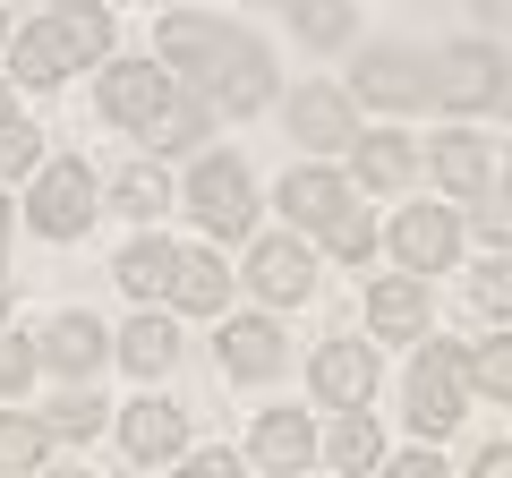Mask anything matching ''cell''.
Returning <instances> with one entry per match:
<instances>
[{
    "mask_svg": "<svg viewBox=\"0 0 512 478\" xmlns=\"http://www.w3.org/2000/svg\"><path fill=\"white\" fill-rule=\"evenodd\" d=\"M103 350H111V333L94 325L86 308H69L52 333H43V368H60V376H94V368H103Z\"/></svg>",
    "mask_w": 512,
    "mask_h": 478,
    "instance_id": "ac0fdd59",
    "label": "cell"
},
{
    "mask_svg": "<svg viewBox=\"0 0 512 478\" xmlns=\"http://www.w3.org/2000/svg\"><path fill=\"white\" fill-rule=\"evenodd\" d=\"M222 368L248 376V385H256V376H274V368H282V333L265 325V316H239V325H222Z\"/></svg>",
    "mask_w": 512,
    "mask_h": 478,
    "instance_id": "ffe728a7",
    "label": "cell"
},
{
    "mask_svg": "<svg viewBox=\"0 0 512 478\" xmlns=\"http://www.w3.org/2000/svg\"><path fill=\"white\" fill-rule=\"evenodd\" d=\"M43 368V350L18 342V333H0V393H26V376Z\"/></svg>",
    "mask_w": 512,
    "mask_h": 478,
    "instance_id": "836d02e7",
    "label": "cell"
},
{
    "mask_svg": "<svg viewBox=\"0 0 512 478\" xmlns=\"http://www.w3.org/2000/svg\"><path fill=\"white\" fill-rule=\"evenodd\" d=\"M325 239H333V257H350V265H367V248H376V222H367L359 205H342V214L325 222Z\"/></svg>",
    "mask_w": 512,
    "mask_h": 478,
    "instance_id": "1f68e13d",
    "label": "cell"
},
{
    "mask_svg": "<svg viewBox=\"0 0 512 478\" xmlns=\"http://www.w3.org/2000/svg\"><path fill=\"white\" fill-rule=\"evenodd\" d=\"M478 478H512V444H487L478 453Z\"/></svg>",
    "mask_w": 512,
    "mask_h": 478,
    "instance_id": "ab89813d",
    "label": "cell"
},
{
    "mask_svg": "<svg viewBox=\"0 0 512 478\" xmlns=\"http://www.w3.org/2000/svg\"><path fill=\"white\" fill-rule=\"evenodd\" d=\"M248 453L265 461V470H308L325 444H316V427L299 419V410H265V419H256V436H248Z\"/></svg>",
    "mask_w": 512,
    "mask_h": 478,
    "instance_id": "e0dca14e",
    "label": "cell"
},
{
    "mask_svg": "<svg viewBox=\"0 0 512 478\" xmlns=\"http://www.w3.org/2000/svg\"><path fill=\"white\" fill-rule=\"evenodd\" d=\"M0 316H9V274H0Z\"/></svg>",
    "mask_w": 512,
    "mask_h": 478,
    "instance_id": "f6af8a7d",
    "label": "cell"
},
{
    "mask_svg": "<svg viewBox=\"0 0 512 478\" xmlns=\"http://www.w3.org/2000/svg\"><path fill=\"white\" fill-rule=\"evenodd\" d=\"M26 171H43V129L35 120H0V180H26Z\"/></svg>",
    "mask_w": 512,
    "mask_h": 478,
    "instance_id": "f1b7e54d",
    "label": "cell"
},
{
    "mask_svg": "<svg viewBox=\"0 0 512 478\" xmlns=\"http://www.w3.org/2000/svg\"><path fill=\"white\" fill-rule=\"evenodd\" d=\"M308 385H316V402L359 410L367 393H376V350H367V342H325V350H316V368H308Z\"/></svg>",
    "mask_w": 512,
    "mask_h": 478,
    "instance_id": "30bf717a",
    "label": "cell"
},
{
    "mask_svg": "<svg viewBox=\"0 0 512 478\" xmlns=\"http://www.w3.org/2000/svg\"><path fill=\"white\" fill-rule=\"evenodd\" d=\"M0 120H9V77H0Z\"/></svg>",
    "mask_w": 512,
    "mask_h": 478,
    "instance_id": "7bdbcfd3",
    "label": "cell"
},
{
    "mask_svg": "<svg viewBox=\"0 0 512 478\" xmlns=\"http://www.w3.org/2000/svg\"><path fill=\"white\" fill-rule=\"evenodd\" d=\"M427 163H436V180L453 188V197H487V146H478V137H461V129H444L436 137V154H427Z\"/></svg>",
    "mask_w": 512,
    "mask_h": 478,
    "instance_id": "44dd1931",
    "label": "cell"
},
{
    "mask_svg": "<svg viewBox=\"0 0 512 478\" xmlns=\"http://www.w3.org/2000/svg\"><path fill=\"white\" fill-rule=\"evenodd\" d=\"M52 453V419H26V410H0V470L18 478Z\"/></svg>",
    "mask_w": 512,
    "mask_h": 478,
    "instance_id": "4316f807",
    "label": "cell"
},
{
    "mask_svg": "<svg viewBox=\"0 0 512 478\" xmlns=\"http://www.w3.org/2000/svg\"><path fill=\"white\" fill-rule=\"evenodd\" d=\"M367 325L384 333V342H410V333H427V274H393V282H376L367 291Z\"/></svg>",
    "mask_w": 512,
    "mask_h": 478,
    "instance_id": "5bb4252c",
    "label": "cell"
},
{
    "mask_svg": "<svg viewBox=\"0 0 512 478\" xmlns=\"http://www.w3.org/2000/svg\"><path fill=\"white\" fill-rule=\"evenodd\" d=\"M180 257L188 248H171V239H137V248H120V291L128 299H171V282H180Z\"/></svg>",
    "mask_w": 512,
    "mask_h": 478,
    "instance_id": "d6986e66",
    "label": "cell"
},
{
    "mask_svg": "<svg viewBox=\"0 0 512 478\" xmlns=\"http://www.w3.org/2000/svg\"><path fill=\"white\" fill-rule=\"evenodd\" d=\"M111 197H120V214H163V205H171V180H163V171H154V163H137V171H120V188H111Z\"/></svg>",
    "mask_w": 512,
    "mask_h": 478,
    "instance_id": "f546056e",
    "label": "cell"
},
{
    "mask_svg": "<svg viewBox=\"0 0 512 478\" xmlns=\"http://www.w3.org/2000/svg\"><path fill=\"white\" fill-rule=\"evenodd\" d=\"M325 461H333V470H376V461H384V436H376V419H367V402L333 419V436H325Z\"/></svg>",
    "mask_w": 512,
    "mask_h": 478,
    "instance_id": "603a6c76",
    "label": "cell"
},
{
    "mask_svg": "<svg viewBox=\"0 0 512 478\" xmlns=\"http://www.w3.org/2000/svg\"><path fill=\"white\" fill-rule=\"evenodd\" d=\"M0 35H9V18H0Z\"/></svg>",
    "mask_w": 512,
    "mask_h": 478,
    "instance_id": "bcb514c9",
    "label": "cell"
},
{
    "mask_svg": "<svg viewBox=\"0 0 512 478\" xmlns=\"http://www.w3.org/2000/svg\"><path fill=\"white\" fill-rule=\"evenodd\" d=\"M205 129H214V103H205V94H188V103L171 94V103L146 120V146H154V154H188Z\"/></svg>",
    "mask_w": 512,
    "mask_h": 478,
    "instance_id": "7402d4cb",
    "label": "cell"
},
{
    "mask_svg": "<svg viewBox=\"0 0 512 478\" xmlns=\"http://www.w3.org/2000/svg\"><path fill=\"white\" fill-rule=\"evenodd\" d=\"M120 359H128V368H137V376H163L171 359H180V333H171L163 316H137V325L120 333Z\"/></svg>",
    "mask_w": 512,
    "mask_h": 478,
    "instance_id": "484cf974",
    "label": "cell"
},
{
    "mask_svg": "<svg viewBox=\"0 0 512 478\" xmlns=\"http://www.w3.org/2000/svg\"><path fill=\"white\" fill-rule=\"evenodd\" d=\"M248 282L274 299V308H282V299H308L316 291V257L299 248V239H265V248L248 257Z\"/></svg>",
    "mask_w": 512,
    "mask_h": 478,
    "instance_id": "9a60e30c",
    "label": "cell"
},
{
    "mask_svg": "<svg viewBox=\"0 0 512 478\" xmlns=\"http://www.w3.org/2000/svg\"><path fill=\"white\" fill-rule=\"evenodd\" d=\"M495 86H504L495 43H444V52H436V103L444 111H487Z\"/></svg>",
    "mask_w": 512,
    "mask_h": 478,
    "instance_id": "8992f818",
    "label": "cell"
},
{
    "mask_svg": "<svg viewBox=\"0 0 512 478\" xmlns=\"http://www.w3.org/2000/svg\"><path fill=\"white\" fill-rule=\"evenodd\" d=\"M163 103H171V60L163 69H154V60H111L103 69V111L120 120V129H146Z\"/></svg>",
    "mask_w": 512,
    "mask_h": 478,
    "instance_id": "ba28073f",
    "label": "cell"
},
{
    "mask_svg": "<svg viewBox=\"0 0 512 478\" xmlns=\"http://www.w3.org/2000/svg\"><path fill=\"white\" fill-rule=\"evenodd\" d=\"M222 291H231V274H222V257H205V248H188V257H180V282H171V299H180V308H197V316H214V308H222Z\"/></svg>",
    "mask_w": 512,
    "mask_h": 478,
    "instance_id": "d4e9b609",
    "label": "cell"
},
{
    "mask_svg": "<svg viewBox=\"0 0 512 478\" xmlns=\"http://www.w3.org/2000/svg\"><path fill=\"white\" fill-rule=\"evenodd\" d=\"M495 111H504V120H512V69H504V86H495Z\"/></svg>",
    "mask_w": 512,
    "mask_h": 478,
    "instance_id": "b9f144b4",
    "label": "cell"
},
{
    "mask_svg": "<svg viewBox=\"0 0 512 478\" xmlns=\"http://www.w3.org/2000/svg\"><path fill=\"white\" fill-rule=\"evenodd\" d=\"M291 137H308V146H359V111H350L342 86H299L291 94Z\"/></svg>",
    "mask_w": 512,
    "mask_h": 478,
    "instance_id": "4fadbf2b",
    "label": "cell"
},
{
    "mask_svg": "<svg viewBox=\"0 0 512 478\" xmlns=\"http://www.w3.org/2000/svg\"><path fill=\"white\" fill-rule=\"evenodd\" d=\"M478 18H495V26H512V0H470Z\"/></svg>",
    "mask_w": 512,
    "mask_h": 478,
    "instance_id": "60d3db41",
    "label": "cell"
},
{
    "mask_svg": "<svg viewBox=\"0 0 512 478\" xmlns=\"http://www.w3.org/2000/svg\"><path fill=\"white\" fill-rule=\"evenodd\" d=\"M197 94H205L214 111H231V120H239V111H256V103H274V69H265V43L248 35L239 52H222L214 69H197Z\"/></svg>",
    "mask_w": 512,
    "mask_h": 478,
    "instance_id": "5b68a950",
    "label": "cell"
},
{
    "mask_svg": "<svg viewBox=\"0 0 512 478\" xmlns=\"http://www.w3.org/2000/svg\"><path fill=\"white\" fill-rule=\"evenodd\" d=\"M69 18H77V35H86V52L103 60V52H111V18H103V9H94V0H77Z\"/></svg>",
    "mask_w": 512,
    "mask_h": 478,
    "instance_id": "d590c367",
    "label": "cell"
},
{
    "mask_svg": "<svg viewBox=\"0 0 512 478\" xmlns=\"http://www.w3.org/2000/svg\"><path fill=\"white\" fill-rule=\"evenodd\" d=\"M188 214H197L214 239H239V231L256 222V188H248V163H231V154H205V163L188 171Z\"/></svg>",
    "mask_w": 512,
    "mask_h": 478,
    "instance_id": "6da1fadb",
    "label": "cell"
},
{
    "mask_svg": "<svg viewBox=\"0 0 512 478\" xmlns=\"http://www.w3.org/2000/svg\"><path fill=\"white\" fill-rule=\"evenodd\" d=\"M26 222H35L43 239H86V222H94V171L86 163H43Z\"/></svg>",
    "mask_w": 512,
    "mask_h": 478,
    "instance_id": "3957f363",
    "label": "cell"
},
{
    "mask_svg": "<svg viewBox=\"0 0 512 478\" xmlns=\"http://www.w3.org/2000/svg\"><path fill=\"white\" fill-rule=\"evenodd\" d=\"M359 94L384 111H410L436 94V60H419L410 43H376V52H359Z\"/></svg>",
    "mask_w": 512,
    "mask_h": 478,
    "instance_id": "277c9868",
    "label": "cell"
},
{
    "mask_svg": "<svg viewBox=\"0 0 512 478\" xmlns=\"http://www.w3.org/2000/svg\"><path fill=\"white\" fill-rule=\"evenodd\" d=\"M461 368H470V385H487V393H512V333H495V342L461 350Z\"/></svg>",
    "mask_w": 512,
    "mask_h": 478,
    "instance_id": "4dcf8cb0",
    "label": "cell"
},
{
    "mask_svg": "<svg viewBox=\"0 0 512 478\" xmlns=\"http://www.w3.org/2000/svg\"><path fill=\"white\" fill-rule=\"evenodd\" d=\"M94 427H103V402H94V393H60V402H52V436L86 444Z\"/></svg>",
    "mask_w": 512,
    "mask_h": 478,
    "instance_id": "d6a6232c",
    "label": "cell"
},
{
    "mask_svg": "<svg viewBox=\"0 0 512 478\" xmlns=\"http://www.w3.org/2000/svg\"><path fill=\"white\" fill-rule=\"evenodd\" d=\"M470 299H478V316H512V265H487L470 282Z\"/></svg>",
    "mask_w": 512,
    "mask_h": 478,
    "instance_id": "e575fe53",
    "label": "cell"
},
{
    "mask_svg": "<svg viewBox=\"0 0 512 478\" xmlns=\"http://www.w3.org/2000/svg\"><path fill=\"white\" fill-rule=\"evenodd\" d=\"M69 9H77V0H69Z\"/></svg>",
    "mask_w": 512,
    "mask_h": 478,
    "instance_id": "7dc6e473",
    "label": "cell"
},
{
    "mask_svg": "<svg viewBox=\"0 0 512 478\" xmlns=\"http://www.w3.org/2000/svg\"><path fill=\"white\" fill-rule=\"evenodd\" d=\"M461 393H470V368H461V350L427 342V350H419V368H410V427H419V436H453Z\"/></svg>",
    "mask_w": 512,
    "mask_h": 478,
    "instance_id": "7a4b0ae2",
    "label": "cell"
},
{
    "mask_svg": "<svg viewBox=\"0 0 512 478\" xmlns=\"http://www.w3.org/2000/svg\"><path fill=\"white\" fill-rule=\"evenodd\" d=\"M478 239L487 248H512V205H478Z\"/></svg>",
    "mask_w": 512,
    "mask_h": 478,
    "instance_id": "8d00e7d4",
    "label": "cell"
},
{
    "mask_svg": "<svg viewBox=\"0 0 512 478\" xmlns=\"http://www.w3.org/2000/svg\"><path fill=\"white\" fill-rule=\"evenodd\" d=\"M342 205H350V180H342V171H325V163H308V171L282 180V214H291L299 231H325Z\"/></svg>",
    "mask_w": 512,
    "mask_h": 478,
    "instance_id": "2e32d148",
    "label": "cell"
},
{
    "mask_svg": "<svg viewBox=\"0 0 512 478\" xmlns=\"http://www.w3.org/2000/svg\"><path fill=\"white\" fill-rule=\"evenodd\" d=\"M291 26L316 52H333V43H350V0H291Z\"/></svg>",
    "mask_w": 512,
    "mask_h": 478,
    "instance_id": "83f0119b",
    "label": "cell"
},
{
    "mask_svg": "<svg viewBox=\"0 0 512 478\" xmlns=\"http://www.w3.org/2000/svg\"><path fill=\"white\" fill-rule=\"evenodd\" d=\"M188 478H239V453H188Z\"/></svg>",
    "mask_w": 512,
    "mask_h": 478,
    "instance_id": "74e56055",
    "label": "cell"
},
{
    "mask_svg": "<svg viewBox=\"0 0 512 478\" xmlns=\"http://www.w3.org/2000/svg\"><path fill=\"white\" fill-rule=\"evenodd\" d=\"M239 26H222V18H197V9H180V18H163V35H154V52L171 60V69H214L222 52H239Z\"/></svg>",
    "mask_w": 512,
    "mask_h": 478,
    "instance_id": "8fae6325",
    "label": "cell"
},
{
    "mask_svg": "<svg viewBox=\"0 0 512 478\" xmlns=\"http://www.w3.org/2000/svg\"><path fill=\"white\" fill-rule=\"evenodd\" d=\"M453 248H461V231H453V214H444V205H410V214L393 222V257H402L410 274H444V265H453Z\"/></svg>",
    "mask_w": 512,
    "mask_h": 478,
    "instance_id": "7c38bea8",
    "label": "cell"
},
{
    "mask_svg": "<svg viewBox=\"0 0 512 478\" xmlns=\"http://www.w3.org/2000/svg\"><path fill=\"white\" fill-rule=\"evenodd\" d=\"M0 239H9V197H0Z\"/></svg>",
    "mask_w": 512,
    "mask_h": 478,
    "instance_id": "ee69618b",
    "label": "cell"
},
{
    "mask_svg": "<svg viewBox=\"0 0 512 478\" xmlns=\"http://www.w3.org/2000/svg\"><path fill=\"white\" fill-rule=\"evenodd\" d=\"M410 171H419V146H410V137H359V180L367 188H402Z\"/></svg>",
    "mask_w": 512,
    "mask_h": 478,
    "instance_id": "cb8c5ba5",
    "label": "cell"
},
{
    "mask_svg": "<svg viewBox=\"0 0 512 478\" xmlns=\"http://www.w3.org/2000/svg\"><path fill=\"white\" fill-rule=\"evenodd\" d=\"M120 444H128V461H188V410L180 402H128Z\"/></svg>",
    "mask_w": 512,
    "mask_h": 478,
    "instance_id": "9c48e42d",
    "label": "cell"
},
{
    "mask_svg": "<svg viewBox=\"0 0 512 478\" xmlns=\"http://www.w3.org/2000/svg\"><path fill=\"white\" fill-rule=\"evenodd\" d=\"M393 478H444V461L436 453H402V461H393Z\"/></svg>",
    "mask_w": 512,
    "mask_h": 478,
    "instance_id": "f35d334b",
    "label": "cell"
},
{
    "mask_svg": "<svg viewBox=\"0 0 512 478\" xmlns=\"http://www.w3.org/2000/svg\"><path fill=\"white\" fill-rule=\"evenodd\" d=\"M86 60H94V52H86V35H77V18H69V9L18 35V77H26V86H60V77H69V69H86Z\"/></svg>",
    "mask_w": 512,
    "mask_h": 478,
    "instance_id": "52a82bcc",
    "label": "cell"
}]
</instances>
